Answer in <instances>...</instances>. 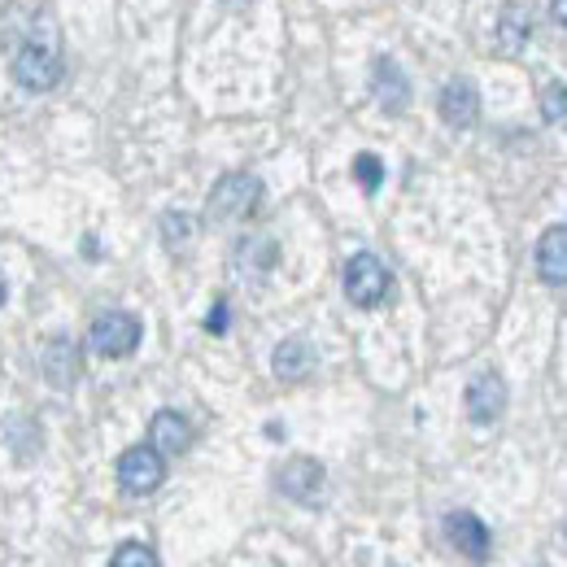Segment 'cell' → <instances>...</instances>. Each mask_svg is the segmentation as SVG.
Listing matches in <instances>:
<instances>
[{"mask_svg":"<svg viewBox=\"0 0 567 567\" xmlns=\"http://www.w3.org/2000/svg\"><path fill=\"white\" fill-rule=\"evenodd\" d=\"M354 179L362 184V193H375L384 184V162L375 153H358L354 157Z\"/></svg>","mask_w":567,"mask_h":567,"instance_id":"cell-17","label":"cell"},{"mask_svg":"<svg viewBox=\"0 0 567 567\" xmlns=\"http://www.w3.org/2000/svg\"><path fill=\"white\" fill-rule=\"evenodd\" d=\"M262 206V184L245 171L236 175H223L210 193V218L214 223H236V218H249V214Z\"/></svg>","mask_w":567,"mask_h":567,"instance_id":"cell-1","label":"cell"},{"mask_svg":"<svg viewBox=\"0 0 567 567\" xmlns=\"http://www.w3.org/2000/svg\"><path fill=\"white\" fill-rule=\"evenodd\" d=\"M445 537H450V546H454L463 559H472V564H485V559H489V528H485L472 511L445 515Z\"/></svg>","mask_w":567,"mask_h":567,"instance_id":"cell-7","label":"cell"},{"mask_svg":"<svg viewBox=\"0 0 567 567\" xmlns=\"http://www.w3.org/2000/svg\"><path fill=\"white\" fill-rule=\"evenodd\" d=\"M236 267H240L245 276H267V271L276 267V240H240Z\"/></svg>","mask_w":567,"mask_h":567,"instance_id":"cell-15","label":"cell"},{"mask_svg":"<svg viewBox=\"0 0 567 567\" xmlns=\"http://www.w3.org/2000/svg\"><path fill=\"white\" fill-rule=\"evenodd\" d=\"M148 445L157 454H184L193 445V424L179 411H157L148 424Z\"/></svg>","mask_w":567,"mask_h":567,"instance_id":"cell-10","label":"cell"},{"mask_svg":"<svg viewBox=\"0 0 567 567\" xmlns=\"http://www.w3.org/2000/svg\"><path fill=\"white\" fill-rule=\"evenodd\" d=\"M206 328L210 332H227V301H214L210 319H206Z\"/></svg>","mask_w":567,"mask_h":567,"instance_id":"cell-21","label":"cell"},{"mask_svg":"<svg viewBox=\"0 0 567 567\" xmlns=\"http://www.w3.org/2000/svg\"><path fill=\"white\" fill-rule=\"evenodd\" d=\"M188 236H193V218H188V214H166V218H162V240H166L171 249H179Z\"/></svg>","mask_w":567,"mask_h":567,"instance_id":"cell-20","label":"cell"},{"mask_svg":"<svg viewBox=\"0 0 567 567\" xmlns=\"http://www.w3.org/2000/svg\"><path fill=\"white\" fill-rule=\"evenodd\" d=\"M524 40H528V9L519 4V9H506V13H502L497 44H502V53H519V49H524Z\"/></svg>","mask_w":567,"mask_h":567,"instance_id":"cell-16","label":"cell"},{"mask_svg":"<svg viewBox=\"0 0 567 567\" xmlns=\"http://www.w3.org/2000/svg\"><path fill=\"white\" fill-rule=\"evenodd\" d=\"M13 79L27 87V92H49L62 83V58L49 49V44H27L18 58H13Z\"/></svg>","mask_w":567,"mask_h":567,"instance_id":"cell-5","label":"cell"},{"mask_svg":"<svg viewBox=\"0 0 567 567\" xmlns=\"http://www.w3.org/2000/svg\"><path fill=\"white\" fill-rule=\"evenodd\" d=\"M537 271L546 284H567V227H550L537 240Z\"/></svg>","mask_w":567,"mask_h":567,"instance_id":"cell-12","label":"cell"},{"mask_svg":"<svg viewBox=\"0 0 567 567\" xmlns=\"http://www.w3.org/2000/svg\"><path fill=\"white\" fill-rule=\"evenodd\" d=\"M44 375H49L58 389H71L74 375H79V350H74V341L58 337V341L44 350Z\"/></svg>","mask_w":567,"mask_h":567,"instance_id":"cell-14","label":"cell"},{"mask_svg":"<svg viewBox=\"0 0 567 567\" xmlns=\"http://www.w3.org/2000/svg\"><path fill=\"white\" fill-rule=\"evenodd\" d=\"M162 476H166V463H162V454L153 450V445H132L123 458H118V485L127 489V494H153L157 485H162Z\"/></svg>","mask_w":567,"mask_h":567,"instance_id":"cell-4","label":"cell"},{"mask_svg":"<svg viewBox=\"0 0 567 567\" xmlns=\"http://www.w3.org/2000/svg\"><path fill=\"white\" fill-rule=\"evenodd\" d=\"M555 18L564 22V31H567V0H555Z\"/></svg>","mask_w":567,"mask_h":567,"instance_id":"cell-22","label":"cell"},{"mask_svg":"<svg viewBox=\"0 0 567 567\" xmlns=\"http://www.w3.org/2000/svg\"><path fill=\"white\" fill-rule=\"evenodd\" d=\"M441 118H445L450 127H472V123L481 118V92H476L467 79L445 83V92H441Z\"/></svg>","mask_w":567,"mask_h":567,"instance_id":"cell-9","label":"cell"},{"mask_svg":"<svg viewBox=\"0 0 567 567\" xmlns=\"http://www.w3.org/2000/svg\"><path fill=\"white\" fill-rule=\"evenodd\" d=\"M542 114H546V123H567V87L564 83H546V92H542Z\"/></svg>","mask_w":567,"mask_h":567,"instance_id":"cell-19","label":"cell"},{"mask_svg":"<svg viewBox=\"0 0 567 567\" xmlns=\"http://www.w3.org/2000/svg\"><path fill=\"white\" fill-rule=\"evenodd\" d=\"M276 485L292 502H319L323 497V467L315 458H288L276 472Z\"/></svg>","mask_w":567,"mask_h":567,"instance_id":"cell-8","label":"cell"},{"mask_svg":"<svg viewBox=\"0 0 567 567\" xmlns=\"http://www.w3.org/2000/svg\"><path fill=\"white\" fill-rule=\"evenodd\" d=\"M87 346H92V354H101V358L136 354V346H141V319L127 315V310H110V315H101V319L92 323Z\"/></svg>","mask_w":567,"mask_h":567,"instance_id":"cell-2","label":"cell"},{"mask_svg":"<svg viewBox=\"0 0 567 567\" xmlns=\"http://www.w3.org/2000/svg\"><path fill=\"white\" fill-rule=\"evenodd\" d=\"M110 567H157V555H153L144 542H123V546L114 550Z\"/></svg>","mask_w":567,"mask_h":567,"instance_id":"cell-18","label":"cell"},{"mask_svg":"<svg viewBox=\"0 0 567 567\" xmlns=\"http://www.w3.org/2000/svg\"><path fill=\"white\" fill-rule=\"evenodd\" d=\"M389 288H393V276H389V267L375 254H354L346 262V297L354 306H362V310L380 306L389 297Z\"/></svg>","mask_w":567,"mask_h":567,"instance_id":"cell-3","label":"cell"},{"mask_svg":"<svg viewBox=\"0 0 567 567\" xmlns=\"http://www.w3.org/2000/svg\"><path fill=\"white\" fill-rule=\"evenodd\" d=\"M375 101H380L389 114H402V110L411 105V83H406V74L398 71L393 58H380V62H375Z\"/></svg>","mask_w":567,"mask_h":567,"instance_id":"cell-11","label":"cell"},{"mask_svg":"<svg viewBox=\"0 0 567 567\" xmlns=\"http://www.w3.org/2000/svg\"><path fill=\"white\" fill-rule=\"evenodd\" d=\"M4 297H9V288H4V276H0V306H4Z\"/></svg>","mask_w":567,"mask_h":567,"instance_id":"cell-23","label":"cell"},{"mask_svg":"<svg viewBox=\"0 0 567 567\" xmlns=\"http://www.w3.org/2000/svg\"><path fill=\"white\" fill-rule=\"evenodd\" d=\"M271 367H276V375L280 380H306L310 375V367H315V350H310V341H301V337H288L276 346V358H271Z\"/></svg>","mask_w":567,"mask_h":567,"instance_id":"cell-13","label":"cell"},{"mask_svg":"<svg viewBox=\"0 0 567 567\" xmlns=\"http://www.w3.org/2000/svg\"><path fill=\"white\" fill-rule=\"evenodd\" d=\"M463 402H467V420L472 424H497L502 411H506V384H502V375L497 371H481L467 384Z\"/></svg>","mask_w":567,"mask_h":567,"instance_id":"cell-6","label":"cell"}]
</instances>
